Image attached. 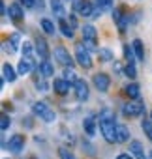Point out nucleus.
<instances>
[{"mask_svg":"<svg viewBox=\"0 0 152 159\" xmlns=\"http://www.w3.org/2000/svg\"><path fill=\"white\" fill-rule=\"evenodd\" d=\"M69 25H71V28H75V26H77V21H75V15H69Z\"/></svg>","mask_w":152,"mask_h":159,"instance_id":"obj_39","label":"nucleus"},{"mask_svg":"<svg viewBox=\"0 0 152 159\" xmlns=\"http://www.w3.org/2000/svg\"><path fill=\"white\" fill-rule=\"evenodd\" d=\"M8 15H10L13 21H21V19H23V10H21V6H19L17 2H13V4L10 6V10H8Z\"/></svg>","mask_w":152,"mask_h":159,"instance_id":"obj_17","label":"nucleus"},{"mask_svg":"<svg viewBox=\"0 0 152 159\" xmlns=\"http://www.w3.org/2000/svg\"><path fill=\"white\" fill-rule=\"evenodd\" d=\"M21 2H23L26 8H36V6L41 8V0H21Z\"/></svg>","mask_w":152,"mask_h":159,"instance_id":"obj_34","label":"nucleus"},{"mask_svg":"<svg viewBox=\"0 0 152 159\" xmlns=\"http://www.w3.org/2000/svg\"><path fill=\"white\" fill-rule=\"evenodd\" d=\"M141 127H143V131H145V135L148 137V140H152V122H150V120H143V124H141Z\"/></svg>","mask_w":152,"mask_h":159,"instance_id":"obj_25","label":"nucleus"},{"mask_svg":"<svg viewBox=\"0 0 152 159\" xmlns=\"http://www.w3.org/2000/svg\"><path fill=\"white\" fill-rule=\"evenodd\" d=\"M131 47H133L135 58H137L139 62H143V60H145V47H143V41H141V39H133Z\"/></svg>","mask_w":152,"mask_h":159,"instance_id":"obj_14","label":"nucleus"},{"mask_svg":"<svg viewBox=\"0 0 152 159\" xmlns=\"http://www.w3.org/2000/svg\"><path fill=\"white\" fill-rule=\"evenodd\" d=\"M128 23H130V17H128V15H122V17H120V21L116 23V25H118V30H120L122 34L126 32V26H128Z\"/></svg>","mask_w":152,"mask_h":159,"instance_id":"obj_31","label":"nucleus"},{"mask_svg":"<svg viewBox=\"0 0 152 159\" xmlns=\"http://www.w3.org/2000/svg\"><path fill=\"white\" fill-rule=\"evenodd\" d=\"M55 58H56L62 66H66V67H68V66H69V67L73 66V60H71L69 52H68L64 47H56V49H55Z\"/></svg>","mask_w":152,"mask_h":159,"instance_id":"obj_6","label":"nucleus"},{"mask_svg":"<svg viewBox=\"0 0 152 159\" xmlns=\"http://www.w3.org/2000/svg\"><path fill=\"white\" fill-rule=\"evenodd\" d=\"M51 10H53V13L58 19H64L66 17V10H64V6H62L60 0H51Z\"/></svg>","mask_w":152,"mask_h":159,"instance_id":"obj_16","label":"nucleus"},{"mask_svg":"<svg viewBox=\"0 0 152 159\" xmlns=\"http://www.w3.org/2000/svg\"><path fill=\"white\" fill-rule=\"evenodd\" d=\"M58 26H60V32H62L64 38H73V28H71V25H68L66 19H60Z\"/></svg>","mask_w":152,"mask_h":159,"instance_id":"obj_19","label":"nucleus"},{"mask_svg":"<svg viewBox=\"0 0 152 159\" xmlns=\"http://www.w3.org/2000/svg\"><path fill=\"white\" fill-rule=\"evenodd\" d=\"M30 69H32V62H30L28 58H23V60L19 62V73L25 75V73H28Z\"/></svg>","mask_w":152,"mask_h":159,"instance_id":"obj_23","label":"nucleus"},{"mask_svg":"<svg viewBox=\"0 0 152 159\" xmlns=\"http://www.w3.org/2000/svg\"><path fill=\"white\" fill-rule=\"evenodd\" d=\"M73 8L77 10L81 15H85V17H92V11H94L92 4L87 2V0H75V2H73Z\"/></svg>","mask_w":152,"mask_h":159,"instance_id":"obj_7","label":"nucleus"},{"mask_svg":"<svg viewBox=\"0 0 152 159\" xmlns=\"http://www.w3.org/2000/svg\"><path fill=\"white\" fill-rule=\"evenodd\" d=\"M124 92H126V96H128V98H131V99H137V98H139V86H137L135 83L128 84V86L124 88Z\"/></svg>","mask_w":152,"mask_h":159,"instance_id":"obj_22","label":"nucleus"},{"mask_svg":"<svg viewBox=\"0 0 152 159\" xmlns=\"http://www.w3.org/2000/svg\"><path fill=\"white\" fill-rule=\"evenodd\" d=\"M58 155H60V159H77L68 148H58Z\"/></svg>","mask_w":152,"mask_h":159,"instance_id":"obj_30","label":"nucleus"},{"mask_svg":"<svg viewBox=\"0 0 152 159\" xmlns=\"http://www.w3.org/2000/svg\"><path fill=\"white\" fill-rule=\"evenodd\" d=\"M64 77H66V81H68L69 84H75V83L79 81V79H77V75H75L71 69H66V71H64Z\"/></svg>","mask_w":152,"mask_h":159,"instance_id":"obj_29","label":"nucleus"},{"mask_svg":"<svg viewBox=\"0 0 152 159\" xmlns=\"http://www.w3.org/2000/svg\"><path fill=\"white\" fill-rule=\"evenodd\" d=\"M75 58H77V62H79L85 69L92 67V58H90L88 49H85V45H75Z\"/></svg>","mask_w":152,"mask_h":159,"instance_id":"obj_4","label":"nucleus"},{"mask_svg":"<svg viewBox=\"0 0 152 159\" xmlns=\"http://www.w3.org/2000/svg\"><path fill=\"white\" fill-rule=\"evenodd\" d=\"M0 10H2V15H6V13H8V11H6V4H4V0L0 2Z\"/></svg>","mask_w":152,"mask_h":159,"instance_id":"obj_41","label":"nucleus"},{"mask_svg":"<svg viewBox=\"0 0 152 159\" xmlns=\"http://www.w3.org/2000/svg\"><path fill=\"white\" fill-rule=\"evenodd\" d=\"M150 159H152V150H150Z\"/></svg>","mask_w":152,"mask_h":159,"instance_id":"obj_42","label":"nucleus"},{"mask_svg":"<svg viewBox=\"0 0 152 159\" xmlns=\"http://www.w3.org/2000/svg\"><path fill=\"white\" fill-rule=\"evenodd\" d=\"M83 39H85V47L88 51H96V39H98V34H96V28L92 25H85L83 26Z\"/></svg>","mask_w":152,"mask_h":159,"instance_id":"obj_3","label":"nucleus"},{"mask_svg":"<svg viewBox=\"0 0 152 159\" xmlns=\"http://www.w3.org/2000/svg\"><path fill=\"white\" fill-rule=\"evenodd\" d=\"M36 86H38V90H41V92H45V90H47L45 81H38V83H36Z\"/></svg>","mask_w":152,"mask_h":159,"instance_id":"obj_37","label":"nucleus"},{"mask_svg":"<svg viewBox=\"0 0 152 159\" xmlns=\"http://www.w3.org/2000/svg\"><path fill=\"white\" fill-rule=\"evenodd\" d=\"M109 84H111V79H109L107 73H96L94 75V86L100 92H107L109 90Z\"/></svg>","mask_w":152,"mask_h":159,"instance_id":"obj_5","label":"nucleus"},{"mask_svg":"<svg viewBox=\"0 0 152 159\" xmlns=\"http://www.w3.org/2000/svg\"><path fill=\"white\" fill-rule=\"evenodd\" d=\"M111 60H113V52L107 47L100 49V62H111Z\"/></svg>","mask_w":152,"mask_h":159,"instance_id":"obj_24","label":"nucleus"},{"mask_svg":"<svg viewBox=\"0 0 152 159\" xmlns=\"http://www.w3.org/2000/svg\"><path fill=\"white\" fill-rule=\"evenodd\" d=\"M32 111H34V114H38V116H40L43 122H47V124L55 122V118H56L55 111H53L47 103H43V101H36V103L32 105Z\"/></svg>","mask_w":152,"mask_h":159,"instance_id":"obj_2","label":"nucleus"},{"mask_svg":"<svg viewBox=\"0 0 152 159\" xmlns=\"http://www.w3.org/2000/svg\"><path fill=\"white\" fill-rule=\"evenodd\" d=\"M120 17H122V15H120V10H113V19H115L116 23L120 21Z\"/></svg>","mask_w":152,"mask_h":159,"instance_id":"obj_38","label":"nucleus"},{"mask_svg":"<svg viewBox=\"0 0 152 159\" xmlns=\"http://www.w3.org/2000/svg\"><path fill=\"white\" fill-rule=\"evenodd\" d=\"M2 73H4V79H6V81H10V83H13L15 79H17L15 69H13V67H12V64H8V62L2 66Z\"/></svg>","mask_w":152,"mask_h":159,"instance_id":"obj_18","label":"nucleus"},{"mask_svg":"<svg viewBox=\"0 0 152 159\" xmlns=\"http://www.w3.org/2000/svg\"><path fill=\"white\" fill-rule=\"evenodd\" d=\"M83 129L87 131L88 137H94V135H96V120H94L92 116L85 118V122H83Z\"/></svg>","mask_w":152,"mask_h":159,"instance_id":"obj_15","label":"nucleus"},{"mask_svg":"<svg viewBox=\"0 0 152 159\" xmlns=\"http://www.w3.org/2000/svg\"><path fill=\"white\" fill-rule=\"evenodd\" d=\"M116 159H133V157H131L130 153H120V155H118Z\"/></svg>","mask_w":152,"mask_h":159,"instance_id":"obj_40","label":"nucleus"},{"mask_svg":"<svg viewBox=\"0 0 152 159\" xmlns=\"http://www.w3.org/2000/svg\"><path fill=\"white\" fill-rule=\"evenodd\" d=\"M36 51H38V54L43 58V60H47V56H49V47H47V43H45V39L43 38H36Z\"/></svg>","mask_w":152,"mask_h":159,"instance_id":"obj_12","label":"nucleus"},{"mask_svg":"<svg viewBox=\"0 0 152 159\" xmlns=\"http://www.w3.org/2000/svg\"><path fill=\"white\" fill-rule=\"evenodd\" d=\"M32 159H34V157H32Z\"/></svg>","mask_w":152,"mask_h":159,"instance_id":"obj_43","label":"nucleus"},{"mask_svg":"<svg viewBox=\"0 0 152 159\" xmlns=\"http://www.w3.org/2000/svg\"><path fill=\"white\" fill-rule=\"evenodd\" d=\"M75 96H77L79 101H87L88 99V84L83 81V79H79V81L75 83Z\"/></svg>","mask_w":152,"mask_h":159,"instance_id":"obj_8","label":"nucleus"},{"mask_svg":"<svg viewBox=\"0 0 152 159\" xmlns=\"http://www.w3.org/2000/svg\"><path fill=\"white\" fill-rule=\"evenodd\" d=\"M0 122H2V124H0V127H2V131H6V129L10 127V124H12V120H10V116H8V114H2V118H0Z\"/></svg>","mask_w":152,"mask_h":159,"instance_id":"obj_32","label":"nucleus"},{"mask_svg":"<svg viewBox=\"0 0 152 159\" xmlns=\"http://www.w3.org/2000/svg\"><path fill=\"white\" fill-rule=\"evenodd\" d=\"M124 56H126V60H128V64H133V47L131 45H124Z\"/></svg>","mask_w":152,"mask_h":159,"instance_id":"obj_28","label":"nucleus"},{"mask_svg":"<svg viewBox=\"0 0 152 159\" xmlns=\"http://www.w3.org/2000/svg\"><path fill=\"white\" fill-rule=\"evenodd\" d=\"M23 146H25V137L23 135H13L8 142V150L13 152V153H19L23 150Z\"/></svg>","mask_w":152,"mask_h":159,"instance_id":"obj_9","label":"nucleus"},{"mask_svg":"<svg viewBox=\"0 0 152 159\" xmlns=\"http://www.w3.org/2000/svg\"><path fill=\"white\" fill-rule=\"evenodd\" d=\"M96 8H100L102 11L103 10H111L113 8V0H96Z\"/></svg>","mask_w":152,"mask_h":159,"instance_id":"obj_27","label":"nucleus"},{"mask_svg":"<svg viewBox=\"0 0 152 159\" xmlns=\"http://www.w3.org/2000/svg\"><path fill=\"white\" fill-rule=\"evenodd\" d=\"M40 71H41V75H43V77H53L55 67H53V64H51V62L43 60V62L40 64Z\"/></svg>","mask_w":152,"mask_h":159,"instance_id":"obj_20","label":"nucleus"},{"mask_svg":"<svg viewBox=\"0 0 152 159\" xmlns=\"http://www.w3.org/2000/svg\"><path fill=\"white\" fill-rule=\"evenodd\" d=\"M130 139V131L126 125H118L116 127V142H126Z\"/></svg>","mask_w":152,"mask_h":159,"instance_id":"obj_21","label":"nucleus"},{"mask_svg":"<svg viewBox=\"0 0 152 159\" xmlns=\"http://www.w3.org/2000/svg\"><path fill=\"white\" fill-rule=\"evenodd\" d=\"M53 88H55L56 94L64 96V94H68V90H69V83L66 81V79H56V81L53 83Z\"/></svg>","mask_w":152,"mask_h":159,"instance_id":"obj_13","label":"nucleus"},{"mask_svg":"<svg viewBox=\"0 0 152 159\" xmlns=\"http://www.w3.org/2000/svg\"><path fill=\"white\" fill-rule=\"evenodd\" d=\"M41 28H43V32H47V34H55V25H53L49 19H41Z\"/></svg>","mask_w":152,"mask_h":159,"instance_id":"obj_26","label":"nucleus"},{"mask_svg":"<svg viewBox=\"0 0 152 159\" xmlns=\"http://www.w3.org/2000/svg\"><path fill=\"white\" fill-rule=\"evenodd\" d=\"M19 41H21V36H19V34H17V32H15V34H13V36H12V41H10V45H12V47H13V51H15V49H17V47H19Z\"/></svg>","mask_w":152,"mask_h":159,"instance_id":"obj_35","label":"nucleus"},{"mask_svg":"<svg viewBox=\"0 0 152 159\" xmlns=\"http://www.w3.org/2000/svg\"><path fill=\"white\" fill-rule=\"evenodd\" d=\"M143 111H145V107H143L141 103H128V105H124V109H122V112H124L126 116H130V118L143 114Z\"/></svg>","mask_w":152,"mask_h":159,"instance_id":"obj_10","label":"nucleus"},{"mask_svg":"<svg viewBox=\"0 0 152 159\" xmlns=\"http://www.w3.org/2000/svg\"><path fill=\"white\" fill-rule=\"evenodd\" d=\"M98 122H100V129H102V135L105 137V140L107 142H116V127H118V124L115 120L113 111L111 109H103L100 112Z\"/></svg>","mask_w":152,"mask_h":159,"instance_id":"obj_1","label":"nucleus"},{"mask_svg":"<svg viewBox=\"0 0 152 159\" xmlns=\"http://www.w3.org/2000/svg\"><path fill=\"white\" fill-rule=\"evenodd\" d=\"M124 73H126L130 79H133V77L137 75V71H135V66H133V64H128V66H126V69H124Z\"/></svg>","mask_w":152,"mask_h":159,"instance_id":"obj_33","label":"nucleus"},{"mask_svg":"<svg viewBox=\"0 0 152 159\" xmlns=\"http://www.w3.org/2000/svg\"><path fill=\"white\" fill-rule=\"evenodd\" d=\"M130 152H131V155L135 159H146L145 157V152H143V144L139 140H131L130 142Z\"/></svg>","mask_w":152,"mask_h":159,"instance_id":"obj_11","label":"nucleus"},{"mask_svg":"<svg viewBox=\"0 0 152 159\" xmlns=\"http://www.w3.org/2000/svg\"><path fill=\"white\" fill-rule=\"evenodd\" d=\"M21 47H23V54L28 58V56L32 54V45H30V43H25V45H21Z\"/></svg>","mask_w":152,"mask_h":159,"instance_id":"obj_36","label":"nucleus"}]
</instances>
